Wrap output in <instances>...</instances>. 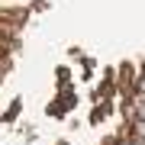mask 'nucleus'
Wrapping results in <instances>:
<instances>
[{"mask_svg":"<svg viewBox=\"0 0 145 145\" xmlns=\"http://www.w3.org/2000/svg\"><path fill=\"white\" fill-rule=\"evenodd\" d=\"M16 113H20V100H13V106H10V110H7V113H3V119H13Z\"/></svg>","mask_w":145,"mask_h":145,"instance_id":"obj_1","label":"nucleus"}]
</instances>
